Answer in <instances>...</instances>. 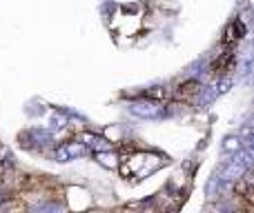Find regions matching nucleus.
Returning <instances> with one entry per match:
<instances>
[{
  "mask_svg": "<svg viewBox=\"0 0 254 213\" xmlns=\"http://www.w3.org/2000/svg\"><path fill=\"white\" fill-rule=\"evenodd\" d=\"M241 147H243V142L239 135H228L223 142V151H228V153H237Z\"/></svg>",
  "mask_w": 254,
  "mask_h": 213,
  "instance_id": "20e7f679",
  "label": "nucleus"
},
{
  "mask_svg": "<svg viewBox=\"0 0 254 213\" xmlns=\"http://www.w3.org/2000/svg\"><path fill=\"white\" fill-rule=\"evenodd\" d=\"M129 113L138 118H145V120H161L165 118V107L161 102L152 100V98H145V100H136L129 105Z\"/></svg>",
  "mask_w": 254,
  "mask_h": 213,
  "instance_id": "f257e3e1",
  "label": "nucleus"
},
{
  "mask_svg": "<svg viewBox=\"0 0 254 213\" xmlns=\"http://www.w3.org/2000/svg\"><path fill=\"white\" fill-rule=\"evenodd\" d=\"M56 160H58V162H69V160H71L69 153H67V149H65V144L56 149Z\"/></svg>",
  "mask_w": 254,
  "mask_h": 213,
  "instance_id": "6e6552de",
  "label": "nucleus"
},
{
  "mask_svg": "<svg viewBox=\"0 0 254 213\" xmlns=\"http://www.w3.org/2000/svg\"><path fill=\"white\" fill-rule=\"evenodd\" d=\"M96 162L101 167H105V169H116V167H119V156H116L112 149H107V151H96Z\"/></svg>",
  "mask_w": 254,
  "mask_h": 213,
  "instance_id": "7ed1b4c3",
  "label": "nucleus"
},
{
  "mask_svg": "<svg viewBox=\"0 0 254 213\" xmlns=\"http://www.w3.org/2000/svg\"><path fill=\"white\" fill-rule=\"evenodd\" d=\"M65 149H67V153H69V158H71V160H74V158L83 156V153H85V149H87V147H85V144L78 140V142H67V144H65Z\"/></svg>",
  "mask_w": 254,
  "mask_h": 213,
  "instance_id": "39448f33",
  "label": "nucleus"
},
{
  "mask_svg": "<svg viewBox=\"0 0 254 213\" xmlns=\"http://www.w3.org/2000/svg\"><path fill=\"white\" fill-rule=\"evenodd\" d=\"M78 140L85 144V147L96 149V151H107V149H112V142H107L105 138H101V135H94V133H83Z\"/></svg>",
  "mask_w": 254,
  "mask_h": 213,
  "instance_id": "f03ea898",
  "label": "nucleus"
},
{
  "mask_svg": "<svg viewBox=\"0 0 254 213\" xmlns=\"http://www.w3.org/2000/svg\"><path fill=\"white\" fill-rule=\"evenodd\" d=\"M230 87H232V78H223L216 83V93H225L230 91Z\"/></svg>",
  "mask_w": 254,
  "mask_h": 213,
  "instance_id": "0eeeda50",
  "label": "nucleus"
},
{
  "mask_svg": "<svg viewBox=\"0 0 254 213\" xmlns=\"http://www.w3.org/2000/svg\"><path fill=\"white\" fill-rule=\"evenodd\" d=\"M239 138H241L243 147H250V144H252V125H250V122L243 127V131H241V135H239Z\"/></svg>",
  "mask_w": 254,
  "mask_h": 213,
  "instance_id": "423d86ee",
  "label": "nucleus"
}]
</instances>
